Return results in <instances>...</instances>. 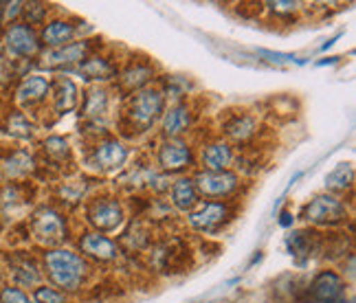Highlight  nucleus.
<instances>
[{"instance_id": "obj_1", "label": "nucleus", "mask_w": 356, "mask_h": 303, "mask_svg": "<svg viewBox=\"0 0 356 303\" xmlns=\"http://www.w3.org/2000/svg\"><path fill=\"white\" fill-rule=\"evenodd\" d=\"M42 275L49 279V286L71 297L81 293L92 277V264L68 246H56L42 253Z\"/></svg>"}, {"instance_id": "obj_2", "label": "nucleus", "mask_w": 356, "mask_h": 303, "mask_svg": "<svg viewBox=\"0 0 356 303\" xmlns=\"http://www.w3.org/2000/svg\"><path fill=\"white\" fill-rule=\"evenodd\" d=\"M165 108H168V101L156 86L132 92L123 99L119 128L123 130V134H126V130H130L128 132L130 136L145 134L149 130H154L163 113H165Z\"/></svg>"}, {"instance_id": "obj_3", "label": "nucleus", "mask_w": 356, "mask_h": 303, "mask_svg": "<svg viewBox=\"0 0 356 303\" xmlns=\"http://www.w3.org/2000/svg\"><path fill=\"white\" fill-rule=\"evenodd\" d=\"M301 222L314 229H337L350 222V206L346 198H339L323 191L308 200L299 211Z\"/></svg>"}, {"instance_id": "obj_4", "label": "nucleus", "mask_w": 356, "mask_h": 303, "mask_svg": "<svg viewBox=\"0 0 356 303\" xmlns=\"http://www.w3.org/2000/svg\"><path fill=\"white\" fill-rule=\"evenodd\" d=\"M128 158H130L128 145L123 143L119 136L106 134L90 141L86 156H84V165L92 174H115V172L126 170Z\"/></svg>"}, {"instance_id": "obj_5", "label": "nucleus", "mask_w": 356, "mask_h": 303, "mask_svg": "<svg viewBox=\"0 0 356 303\" xmlns=\"http://www.w3.org/2000/svg\"><path fill=\"white\" fill-rule=\"evenodd\" d=\"M126 206L117 196L111 194H97L90 196L84 204V222L90 231L97 233H115L126 224Z\"/></svg>"}, {"instance_id": "obj_6", "label": "nucleus", "mask_w": 356, "mask_h": 303, "mask_svg": "<svg viewBox=\"0 0 356 303\" xmlns=\"http://www.w3.org/2000/svg\"><path fill=\"white\" fill-rule=\"evenodd\" d=\"M236 218V204L231 200H200L187 213V227L202 236H216Z\"/></svg>"}, {"instance_id": "obj_7", "label": "nucleus", "mask_w": 356, "mask_h": 303, "mask_svg": "<svg viewBox=\"0 0 356 303\" xmlns=\"http://www.w3.org/2000/svg\"><path fill=\"white\" fill-rule=\"evenodd\" d=\"M31 236L38 244L47 246V249H56V246H62L68 236H71V229H68V220L66 215L56 209L51 204H42L38 206L31 215Z\"/></svg>"}, {"instance_id": "obj_8", "label": "nucleus", "mask_w": 356, "mask_h": 303, "mask_svg": "<svg viewBox=\"0 0 356 303\" xmlns=\"http://www.w3.org/2000/svg\"><path fill=\"white\" fill-rule=\"evenodd\" d=\"M156 170L168 176H183L196 167V147L187 139H161L154 154Z\"/></svg>"}, {"instance_id": "obj_9", "label": "nucleus", "mask_w": 356, "mask_h": 303, "mask_svg": "<svg viewBox=\"0 0 356 303\" xmlns=\"http://www.w3.org/2000/svg\"><path fill=\"white\" fill-rule=\"evenodd\" d=\"M111 106H113V95L106 86H88L84 90L79 99V108H77V115L84 123V128L95 130L92 132V139H99V136H106L102 132L106 130V119L111 115Z\"/></svg>"}, {"instance_id": "obj_10", "label": "nucleus", "mask_w": 356, "mask_h": 303, "mask_svg": "<svg viewBox=\"0 0 356 303\" xmlns=\"http://www.w3.org/2000/svg\"><path fill=\"white\" fill-rule=\"evenodd\" d=\"M156 79H159V71L154 62L145 58V55H132L130 60H126L119 66L115 84L123 97H128L132 92H139L156 84Z\"/></svg>"}, {"instance_id": "obj_11", "label": "nucleus", "mask_w": 356, "mask_h": 303, "mask_svg": "<svg viewBox=\"0 0 356 303\" xmlns=\"http://www.w3.org/2000/svg\"><path fill=\"white\" fill-rule=\"evenodd\" d=\"M95 51H99L95 40L88 38H79L75 42L60 47V49H49L40 53V62L38 66L44 68V71H64L71 73L75 68L84 62L88 55H92Z\"/></svg>"}, {"instance_id": "obj_12", "label": "nucleus", "mask_w": 356, "mask_h": 303, "mask_svg": "<svg viewBox=\"0 0 356 303\" xmlns=\"http://www.w3.org/2000/svg\"><path fill=\"white\" fill-rule=\"evenodd\" d=\"M200 200H234V196L242 187V176L236 170H222V172H202L196 170L191 176Z\"/></svg>"}, {"instance_id": "obj_13", "label": "nucleus", "mask_w": 356, "mask_h": 303, "mask_svg": "<svg viewBox=\"0 0 356 303\" xmlns=\"http://www.w3.org/2000/svg\"><path fill=\"white\" fill-rule=\"evenodd\" d=\"M75 244H77V253L86 261H90V264H97V266L99 264L111 266L121 257V249L117 240L104 236V233L90 231V229L81 231L75 238Z\"/></svg>"}, {"instance_id": "obj_14", "label": "nucleus", "mask_w": 356, "mask_h": 303, "mask_svg": "<svg viewBox=\"0 0 356 303\" xmlns=\"http://www.w3.org/2000/svg\"><path fill=\"white\" fill-rule=\"evenodd\" d=\"M3 42H5V51L9 58H16L13 62L33 60V58H40V53H42V44H40L38 31L24 22L9 24L5 29Z\"/></svg>"}, {"instance_id": "obj_15", "label": "nucleus", "mask_w": 356, "mask_h": 303, "mask_svg": "<svg viewBox=\"0 0 356 303\" xmlns=\"http://www.w3.org/2000/svg\"><path fill=\"white\" fill-rule=\"evenodd\" d=\"M259 128L262 123L259 119L246 110H240V113H229L220 126V139H225L231 147H249L257 136H259Z\"/></svg>"}, {"instance_id": "obj_16", "label": "nucleus", "mask_w": 356, "mask_h": 303, "mask_svg": "<svg viewBox=\"0 0 356 303\" xmlns=\"http://www.w3.org/2000/svg\"><path fill=\"white\" fill-rule=\"evenodd\" d=\"M306 295L312 303H346L348 281L341 272L332 268H321L310 279Z\"/></svg>"}, {"instance_id": "obj_17", "label": "nucleus", "mask_w": 356, "mask_h": 303, "mask_svg": "<svg viewBox=\"0 0 356 303\" xmlns=\"http://www.w3.org/2000/svg\"><path fill=\"white\" fill-rule=\"evenodd\" d=\"M196 121V110L191 101H174L165 108L159 126H161V139H185V134L191 132Z\"/></svg>"}, {"instance_id": "obj_18", "label": "nucleus", "mask_w": 356, "mask_h": 303, "mask_svg": "<svg viewBox=\"0 0 356 303\" xmlns=\"http://www.w3.org/2000/svg\"><path fill=\"white\" fill-rule=\"evenodd\" d=\"M71 73L79 75L84 81H88L90 86H106V84H111V81L117 79L119 62L113 58V55L95 51Z\"/></svg>"}, {"instance_id": "obj_19", "label": "nucleus", "mask_w": 356, "mask_h": 303, "mask_svg": "<svg viewBox=\"0 0 356 303\" xmlns=\"http://www.w3.org/2000/svg\"><path fill=\"white\" fill-rule=\"evenodd\" d=\"M81 24H79V20H71V18H51L40 26V31H38L40 44H42L47 51L71 44L75 40H79Z\"/></svg>"}, {"instance_id": "obj_20", "label": "nucleus", "mask_w": 356, "mask_h": 303, "mask_svg": "<svg viewBox=\"0 0 356 303\" xmlns=\"http://www.w3.org/2000/svg\"><path fill=\"white\" fill-rule=\"evenodd\" d=\"M236 158V149L231 147L225 139H209L202 141L196 152V165L202 172H222L231 170Z\"/></svg>"}, {"instance_id": "obj_21", "label": "nucleus", "mask_w": 356, "mask_h": 303, "mask_svg": "<svg viewBox=\"0 0 356 303\" xmlns=\"http://www.w3.org/2000/svg\"><path fill=\"white\" fill-rule=\"evenodd\" d=\"M51 106H53V113H56L58 117H64V115H71L75 113V110L79 108V86L75 84V81L71 77L66 75H60L51 81Z\"/></svg>"}, {"instance_id": "obj_22", "label": "nucleus", "mask_w": 356, "mask_h": 303, "mask_svg": "<svg viewBox=\"0 0 356 303\" xmlns=\"http://www.w3.org/2000/svg\"><path fill=\"white\" fill-rule=\"evenodd\" d=\"M9 275L16 288H33L42 284V264L26 253H18L9 259Z\"/></svg>"}, {"instance_id": "obj_23", "label": "nucleus", "mask_w": 356, "mask_h": 303, "mask_svg": "<svg viewBox=\"0 0 356 303\" xmlns=\"http://www.w3.org/2000/svg\"><path fill=\"white\" fill-rule=\"evenodd\" d=\"M51 95V79L44 75H24L16 86V101L22 108L42 106Z\"/></svg>"}, {"instance_id": "obj_24", "label": "nucleus", "mask_w": 356, "mask_h": 303, "mask_svg": "<svg viewBox=\"0 0 356 303\" xmlns=\"http://www.w3.org/2000/svg\"><path fill=\"white\" fill-rule=\"evenodd\" d=\"M168 198H170V206L178 213H189L194 206L200 202L198 189L191 181V176H178L172 181L170 189H168Z\"/></svg>"}, {"instance_id": "obj_25", "label": "nucleus", "mask_w": 356, "mask_h": 303, "mask_svg": "<svg viewBox=\"0 0 356 303\" xmlns=\"http://www.w3.org/2000/svg\"><path fill=\"white\" fill-rule=\"evenodd\" d=\"M35 167H38L35 158L31 152H26V149H13L0 158V174H3L7 181H22V178L31 176Z\"/></svg>"}, {"instance_id": "obj_26", "label": "nucleus", "mask_w": 356, "mask_h": 303, "mask_svg": "<svg viewBox=\"0 0 356 303\" xmlns=\"http://www.w3.org/2000/svg\"><path fill=\"white\" fill-rule=\"evenodd\" d=\"M319 242L321 236L310 229H299L293 231L289 238H286V246H289V253L297 259V264H306L314 253H319Z\"/></svg>"}, {"instance_id": "obj_27", "label": "nucleus", "mask_w": 356, "mask_h": 303, "mask_svg": "<svg viewBox=\"0 0 356 303\" xmlns=\"http://www.w3.org/2000/svg\"><path fill=\"white\" fill-rule=\"evenodd\" d=\"M42 154L51 167H66L73 163V147L68 139L60 134H51L42 141Z\"/></svg>"}, {"instance_id": "obj_28", "label": "nucleus", "mask_w": 356, "mask_h": 303, "mask_svg": "<svg viewBox=\"0 0 356 303\" xmlns=\"http://www.w3.org/2000/svg\"><path fill=\"white\" fill-rule=\"evenodd\" d=\"M3 132L16 141H31L38 134V126L22 110H11L3 121Z\"/></svg>"}, {"instance_id": "obj_29", "label": "nucleus", "mask_w": 356, "mask_h": 303, "mask_svg": "<svg viewBox=\"0 0 356 303\" xmlns=\"http://www.w3.org/2000/svg\"><path fill=\"white\" fill-rule=\"evenodd\" d=\"M354 189V167L352 163H339L332 172L325 174V191L343 198Z\"/></svg>"}, {"instance_id": "obj_30", "label": "nucleus", "mask_w": 356, "mask_h": 303, "mask_svg": "<svg viewBox=\"0 0 356 303\" xmlns=\"http://www.w3.org/2000/svg\"><path fill=\"white\" fill-rule=\"evenodd\" d=\"M60 198L66 204H81L90 198V178L88 176H75L66 178L60 185Z\"/></svg>"}, {"instance_id": "obj_31", "label": "nucleus", "mask_w": 356, "mask_h": 303, "mask_svg": "<svg viewBox=\"0 0 356 303\" xmlns=\"http://www.w3.org/2000/svg\"><path fill=\"white\" fill-rule=\"evenodd\" d=\"M49 16V5L44 3H22V22L29 24L31 29H38L47 22Z\"/></svg>"}, {"instance_id": "obj_32", "label": "nucleus", "mask_w": 356, "mask_h": 303, "mask_svg": "<svg viewBox=\"0 0 356 303\" xmlns=\"http://www.w3.org/2000/svg\"><path fill=\"white\" fill-rule=\"evenodd\" d=\"M31 299H33V303H71V297L49 284L35 286L31 290Z\"/></svg>"}, {"instance_id": "obj_33", "label": "nucleus", "mask_w": 356, "mask_h": 303, "mask_svg": "<svg viewBox=\"0 0 356 303\" xmlns=\"http://www.w3.org/2000/svg\"><path fill=\"white\" fill-rule=\"evenodd\" d=\"M259 58H264V62H270L275 66L282 64H304V60H297L293 53H280V51H268V49H255Z\"/></svg>"}, {"instance_id": "obj_34", "label": "nucleus", "mask_w": 356, "mask_h": 303, "mask_svg": "<svg viewBox=\"0 0 356 303\" xmlns=\"http://www.w3.org/2000/svg\"><path fill=\"white\" fill-rule=\"evenodd\" d=\"M266 11H270L275 18H293L299 11V3H291V0H275V3H264Z\"/></svg>"}, {"instance_id": "obj_35", "label": "nucleus", "mask_w": 356, "mask_h": 303, "mask_svg": "<svg viewBox=\"0 0 356 303\" xmlns=\"http://www.w3.org/2000/svg\"><path fill=\"white\" fill-rule=\"evenodd\" d=\"M0 303H33L31 295H26L22 288L16 286H5L0 290Z\"/></svg>"}, {"instance_id": "obj_36", "label": "nucleus", "mask_w": 356, "mask_h": 303, "mask_svg": "<svg viewBox=\"0 0 356 303\" xmlns=\"http://www.w3.org/2000/svg\"><path fill=\"white\" fill-rule=\"evenodd\" d=\"M18 77V68L13 64V60L5 58V55H0V84H9Z\"/></svg>"}, {"instance_id": "obj_37", "label": "nucleus", "mask_w": 356, "mask_h": 303, "mask_svg": "<svg viewBox=\"0 0 356 303\" xmlns=\"http://www.w3.org/2000/svg\"><path fill=\"white\" fill-rule=\"evenodd\" d=\"M277 224H280L282 229H291V227L295 224V215H293V211H291V209H284V211L280 213V218H277Z\"/></svg>"}, {"instance_id": "obj_38", "label": "nucleus", "mask_w": 356, "mask_h": 303, "mask_svg": "<svg viewBox=\"0 0 356 303\" xmlns=\"http://www.w3.org/2000/svg\"><path fill=\"white\" fill-rule=\"evenodd\" d=\"M334 62H339V58H325V60L317 62V66H325V64H334Z\"/></svg>"}, {"instance_id": "obj_39", "label": "nucleus", "mask_w": 356, "mask_h": 303, "mask_svg": "<svg viewBox=\"0 0 356 303\" xmlns=\"http://www.w3.org/2000/svg\"><path fill=\"white\" fill-rule=\"evenodd\" d=\"M3 288H5V279H3V277H0V290H3Z\"/></svg>"}, {"instance_id": "obj_40", "label": "nucleus", "mask_w": 356, "mask_h": 303, "mask_svg": "<svg viewBox=\"0 0 356 303\" xmlns=\"http://www.w3.org/2000/svg\"><path fill=\"white\" fill-rule=\"evenodd\" d=\"M0 5H3V3H0Z\"/></svg>"}]
</instances>
